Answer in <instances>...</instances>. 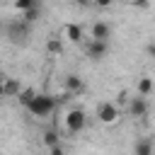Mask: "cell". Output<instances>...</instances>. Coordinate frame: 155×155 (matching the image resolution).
<instances>
[{"label":"cell","instance_id":"cell-5","mask_svg":"<svg viewBox=\"0 0 155 155\" xmlns=\"http://www.w3.org/2000/svg\"><path fill=\"white\" fill-rule=\"evenodd\" d=\"M87 56H90L92 61L104 58V56H107V41H102V39H92V41L87 44Z\"/></svg>","mask_w":155,"mask_h":155},{"label":"cell","instance_id":"cell-17","mask_svg":"<svg viewBox=\"0 0 155 155\" xmlns=\"http://www.w3.org/2000/svg\"><path fill=\"white\" fill-rule=\"evenodd\" d=\"M44 143H46L48 148L58 145V133H56V131H46V133H44Z\"/></svg>","mask_w":155,"mask_h":155},{"label":"cell","instance_id":"cell-10","mask_svg":"<svg viewBox=\"0 0 155 155\" xmlns=\"http://www.w3.org/2000/svg\"><path fill=\"white\" fill-rule=\"evenodd\" d=\"M136 90H138V94H143V97H148L153 90H155V82H153V78H148V75H143L140 80H138V85H136Z\"/></svg>","mask_w":155,"mask_h":155},{"label":"cell","instance_id":"cell-16","mask_svg":"<svg viewBox=\"0 0 155 155\" xmlns=\"http://www.w3.org/2000/svg\"><path fill=\"white\" fill-rule=\"evenodd\" d=\"M34 5H39V0H15V10H19V12H27Z\"/></svg>","mask_w":155,"mask_h":155},{"label":"cell","instance_id":"cell-20","mask_svg":"<svg viewBox=\"0 0 155 155\" xmlns=\"http://www.w3.org/2000/svg\"><path fill=\"white\" fill-rule=\"evenodd\" d=\"M51 153H53V155H63V145H61V143H58V145H53V148H51Z\"/></svg>","mask_w":155,"mask_h":155},{"label":"cell","instance_id":"cell-15","mask_svg":"<svg viewBox=\"0 0 155 155\" xmlns=\"http://www.w3.org/2000/svg\"><path fill=\"white\" fill-rule=\"evenodd\" d=\"M39 15H41V5H34V7H29V10L24 12V22H29V24H31Z\"/></svg>","mask_w":155,"mask_h":155},{"label":"cell","instance_id":"cell-24","mask_svg":"<svg viewBox=\"0 0 155 155\" xmlns=\"http://www.w3.org/2000/svg\"><path fill=\"white\" fill-rule=\"evenodd\" d=\"M126 2H133V0H126Z\"/></svg>","mask_w":155,"mask_h":155},{"label":"cell","instance_id":"cell-19","mask_svg":"<svg viewBox=\"0 0 155 155\" xmlns=\"http://www.w3.org/2000/svg\"><path fill=\"white\" fill-rule=\"evenodd\" d=\"M145 51H148V56H150V58H155V41H150V44L145 46Z\"/></svg>","mask_w":155,"mask_h":155},{"label":"cell","instance_id":"cell-22","mask_svg":"<svg viewBox=\"0 0 155 155\" xmlns=\"http://www.w3.org/2000/svg\"><path fill=\"white\" fill-rule=\"evenodd\" d=\"M5 80H7V78L0 75V97H2V92H5Z\"/></svg>","mask_w":155,"mask_h":155},{"label":"cell","instance_id":"cell-18","mask_svg":"<svg viewBox=\"0 0 155 155\" xmlns=\"http://www.w3.org/2000/svg\"><path fill=\"white\" fill-rule=\"evenodd\" d=\"M92 5H97V7H109V5H114V0H92Z\"/></svg>","mask_w":155,"mask_h":155},{"label":"cell","instance_id":"cell-13","mask_svg":"<svg viewBox=\"0 0 155 155\" xmlns=\"http://www.w3.org/2000/svg\"><path fill=\"white\" fill-rule=\"evenodd\" d=\"M133 150H136V155H150L153 153V143L150 140H138L133 145Z\"/></svg>","mask_w":155,"mask_h":155},{"label":"cell","instance_id":"cell-7","mask_svg":"<svg viewBox=\"0 0 155 155\" xmlns=\"http://www.w3.org/2000/svg\"><path fill=\"white\" fill-rule=\"evenodd\" d=\"M27 29H29V22H17V24H12L10 27V41H24V36H27Z\"/></svg>","mask_w":155,"mask_h":155},{"label":"cell","instance_id":"cell-2","mask_svg":"<svg viewBox=\"0 0 155 155\" xmlns=\"http://www.w3.org/2000/svg\"><path fill=\"white\" fill-rule=\"evenodd\" d=\"M85 124H87V116H85L82 109H70L65 114V128H68V133H80L85 128Z\"/></svg>","mask_w":155,"mask_h":155},{"label":"cell","instance_id":"cell-25","mask_svg":"<svg viewBox=\"0 0 155 155\" xmlns=\"http://www.w3.org/2000/svg\"><path fill=\"white\" fill-rule=\"evenodd\" d=\"M0 27H2V22H0Z\"/></svg>","mask_w":155,"mask_h":155},{"label":"cell","instance_id":"cell-3","mask_svg":"<svg viewBox=\"0 0 155 155\" xmlns=\"http://www.w3.org/2000/svg\"><path fill=\"white\" fill-rule=\"evenodd\" d=\"M97 119L102 121V124H116L119 121V107L116 104H111V102H104V104H99L97 107Z\"/></svg>","mask_w":155,"mask_h":155},{"label":"cell","instance_id":"cell-21","mask_svg":"<svg viewBox=\"0 0 155 155\" xmlns=\"http://www.w3.org/2000/svg\"><path fill=\"white\" fill-rule=\"evenodd\" d=\"M133 5H138V7H148L150 2H148V0H133Z\"/></svg>","mask_w":155,"mask_h":155},{"label":"cell","instance_id":"cell-12","mask_svg":"<svg viewBox=\"0 0 155 155\" xmlns=\"http://www.w3.org/2000/svg\"><path fill=\"white\" fill-rule=\"evenodd\" d=\"M17 92H19V82H15L12 78H7V80H5V92H2V97H17Z\"/></svg>","mask_w":155,"mask_h":155},{"label":"cell","instance_id":"cell-8","mask_svg":"<svg viewBox=\"0 0 155 155\" xmlns=\"http://www.w3.org/2000/svg\"><path fill=\"white\" fill-rule=\"evenodd\" d=\"M63 36H65L68 41H73V44H80V41H82V27H80V24H65Z\"/></svg>","mask_w":155,"mask_h":155},{"label":"cell","instance_id":"cell-14","mask_svg":"<svg viewBox=\"0 0 155 155\" xmlns=\"http://www.w3.org/2000/svg\"><path fill=\"white\" fill-rule=\"evenodd\" d=\"M34 94H36L34 90H19V92H17V99H19V104H24V107H27V104L34 99Z\"/></svg>","mask_w":155,"mask_h":155},{"label":"cell","instance_id":"cell-9","mask_svg":"<svg viewBox=\"0 0 155 155\" xmlns=\"http://www.w3.org/2000/svg\"><path fill=\"white\" fill-rule=\"evenodd\" d=\"M109 34H111V29H109L107 22H94V24H92V39H102V41H107Z\"/></svg>","mask_w":155,"mask_h":155},{"label":"cell","instance_id":"cell-23","mask_svg":"<svg viewBox=\"0 0 155 155\" xmlns=\"http://www.w3.org/2000/svg\"><path fill=\"white\" fill-rule=\"evenodd\" d=\"M78 2H80V5H82V7H87V5H92V2H90V0H78Z\"/></svg>","mask_w":155,"mask_h":155},{"label":"cell","instance_id":"cell-4","mask_svg":"<svg viewBox=\"0 0 155 155\" xmlns=\"http://www.w3.org/2000/svg\"><path fill=\"white\" fill-rule=\"evenodd\" d=\"M148 102H145V97L143 94H138V97H133L131 102H128V114L133 116V119H143V116H148Z\"/></svg>","mask_w":155,"mask_h":155},{"label":"cell","instance_id":"cell-1","mask_svg":"<svg viewBox=\"0 0 155 155\" xmlns=\"http://www.w3.org/2000/svg\"><path fill=\"white\" fill-rule=\"evenodd\" d=\"M27 109H29V114L31 116H39V119H44V116H48L53 109H56V99L51 97V94H34V99L27 104Z\"/></svg>","mask_w":155,"mask_h":155},{"label":"cell","instance_id":"cell-6","mask_svg":"<svg viewBox=\"0 0 155 155\" xmlns=\"http://www.w3.org/2000/svg\"><path fill=\"white\" fill-rule=\"evenodd\" d=\"M65 90H68V94H82L85 92V82H82V78L80 75H75V73H70V75H65Z\"/></svg>","mask_w":155,"mask_h":155},{"label":"cell","instance_id":"cell-11","mask_svg":"<svg viewBox=\"0 0 155 155\" xmlns=\"http://www.w3.org/2000/svg\"><path fill=\"white\" fill-rule=\"evenodd\" d=\"M46 48H48V53H63V41L58 39V36H51L48 41H46Z\"/></svg>","mask_w":155,"mask_h":155}]
</instances>
